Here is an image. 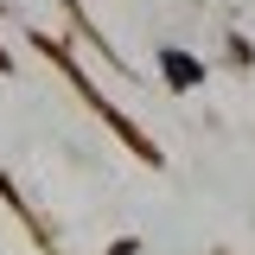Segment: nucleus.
Wrapping results in <instances>:
<instances>
[{
    "instance_id": "nucleus-1",
    "label": "nucleus",
    "mask_w": 255,
    "mask_h": 255,
    "mask_svg": "<svg viewBox=\"0 0 255 255\" xmlns=\"http://www.w3.org/2000/svg\"><path fill=\"white\" fill-rule=\"evenodd\" d=\"M166 70H172V83H179V90H191V83L204 77V70H198L191 58H179V51H166Z\"/></svg>"
}]
</instances>
